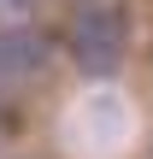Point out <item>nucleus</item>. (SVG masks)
<instances>
[{"label": "nucleus", "mask_w": 153, "mask_h": 159, "mask_svg": "<svg viewBox=\"0 0 153 159\" xmlns=\"http://www.w3.org/2000/svg\"><path fill=\"white\" fill-rule=\"evenodd\" d=\"M65 47H71V59H77L83 77H112V71L124 65V53H130V12H124L118 0H88V6H77Z\"/></svg>", "instance_id": "1"}, {"label": "nucleus", "mask_w": 153, "mask_h": 159, "mask_svg": "<svg viewBox=\"0 0 153 159\" xmlns=\"http://www.w3.org/2000/svg\"><path fill=\"white\" fill-rule=\"evenodd\" d=\"M53 65V35L41 24H18V30H0V94H12L18 83L41 77Z\"/></svg>", "instance_id": "2"}, {"label": "nucleus", "mask_w": 153, "mask_h": 159, "mask_svg": "<svg viewBox=\"0 0 153 159\" xmlns=\"http://www.w3.org/2000/svg\"><path fill=\"white\" fill-rule=\"evenodd\" d=\"M41 0H0V30H18V24H35Z\"/></svg>", "instance_id": "3"}, {"label": "nucleus", "mask_w": 153, "mask_h": 159, "mask_svg": "<svg viewBox=\"0 0 153 159\" xmlns=\"http://www.w3.org/2000/svg\"><path fill=\"white\" fill-rule=\"evenodd\" d=\"M12 159H18V153H12Z\"/></svg>", "instance_id": "4"}]
</instances>
